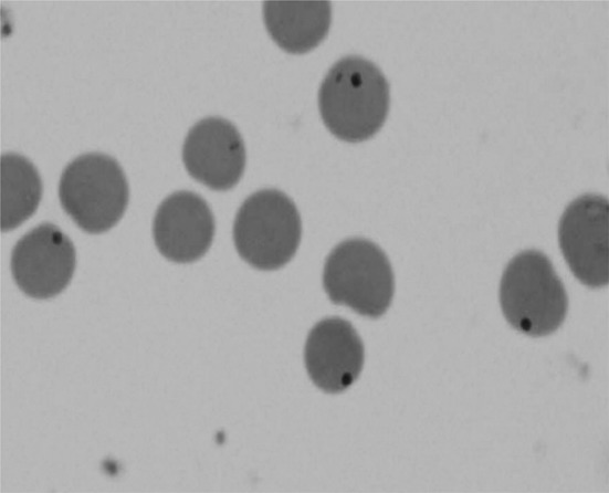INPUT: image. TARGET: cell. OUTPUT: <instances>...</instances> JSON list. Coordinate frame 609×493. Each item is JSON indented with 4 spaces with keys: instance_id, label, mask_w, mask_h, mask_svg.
Instances as JSON below:
<instances>
[{
    "instance_id": "obj_5",
    "label": "cell",
    "mask_w": 609,
    "mask_h": 493,
    "mask_svg": "<svg viewBox=\"0 0 609 493\" xmlns=\"http://www.w3.org/2000/svg\"><path fill=\"white\" fill-rule=\"evenodd\" d=\"M323 285L333 303L377 318L391 304L395 277L385 252L374 242L358 238L339 243L330 252Z\"/></svg>"
},
{
    "instance_id": "obj_4",
    "label": "cell",
    "mask_w": 609,
    "mask_h": 493,
    "mask_svg": "<svg viewBox=\"0 0 609 493\" xmlns=\"http://www.w3.org/2000/svg\"><path fill=\"white\" fill-rule=\"evenodd\" d=\"M128 196V183L119 164L99 153L72 160L59 182L63 210L88 233L113 228L126 210Z\"/></svg>"
},
{
    "instance_id": "obj_12",
    "label": "cell",
    "mask_w": 609,
    "mask_h": 493,
    "mask_svg": "<svg viewBox=\"0 0 609 493\" xmlns=\"http://www.w3.org/2000/svg\"><path fill=\"white\" fill-rule=\"evenodd\" d=\"M1 171V231H10L28 220L38 209L42 183L36 168L19 154H4Z\"/></svg>"
},
{
    "instance_id": "obj_8",
    "label": "cell",
    "mask_w": 609,
    "mask_h": 493,
    "mask_svg": "<svg viewBox=\"0 0 609 493\" xmlns=\"http://www.w3.org/2000/svg\"><path fill=\"white\" fill-rule=\"evenodd\" d=\"M182 161L189 175L210 189H231L241 179L245 167L242 137L224 118H203L185 139Z\"/></svg>"
},
{
    "instance_id": "obj_6",
    "label": "cell",
    "mask_w": 609,
    "mask_h": 493,
    "mask_svg": "<svg viewBox=\"0 0 609 493\" xmlns=\"http://www.w3.org/2000/svg\"><path fill=\"white\" fill-rule=\"evenodd\" d=\"M609 202L587 193L571 201L558 227L561 253L573 274L589 287L609 281Z\"/></svg>"
},
{
    "instance_id": "obj_7",
    "label": "cell",
    "mask_w": 609,
    "mask_h": 493,
    "mask_svg": "<svg viewBox=\"0 0 609 493\" xmlns=\"http://www.w3.org/2000/svg\"><path fill=\"white\" fill-rule=\"evenodd\" d=\"M75 269L72 241L56 225L42 223L24 234L11 256L13 279L30 297L45 300L61 293Z\"/></svg>"
},
{
    "instance_id": "obj_3",
    "label": "cell",
    "mask_w": 609,
    "mask_h": 493,
    "mask_svg": "<svg viewBox=\"0 0 609 493\" xmlns=\"http://www.w3.org/2000/svg\"><path fill=\"white\" fill-rule=\"evenodd\" d=\"M302 237L300 213L282 191L263 189L245 199L233 224V241L240 256L263 271L291 261Z\"/></svg>"
},
{
    "instance_id": "obj_1",
    "label": "cell",
    "mask_w": 609,
    "mask_h": 493,
    "mask_svg": "<svg viewBox=\"0 0 609 493\" xmlns=\"http://www.w3.org/2000/svg\"><path fill=\"white\" fill-rule=\"evenodd\" d=\"M390 106L386 76L371 61L349 55L327 72L318 92V107L328 130L337 138L358 143L384 125Z\"/></svg>"
},
{
    "instance_id": "obj_2",
    "label": "cell",
    "mask_w": 609,
    "mask_h": 493,
    "mask_svg": "<svg viewBox=\"0 0 609 493\" xmlns=\"http://www.w3.org/2000/svg\"><path fill=\"white\" fill-rule=\"evenodd\" d=\"M500 303L506 321L529 336H546L564 322L568 311L565 286L550 260L540 251L526 250L505 268Z\"/></svg>"
},
{
    "instance_id": "obj_11",
    "label": "cell",
    "mask_w": 609,
    "mask_h": 493,
    "mask_svg": "<svg viewBox=\"0 0 609 493\" xmlns=\"http://www.w3.org/2000/svg\"><path fill=\"white\" fill-rule=\"evenodd\" d=\"M263 20L273 41L285 52L303 54L327 35L332 22L328 1H265Z\"/></svg>"
},
{
    "instance_id": "obj_10",
    "label": "cell",
    "mask_w": 609,
    "mask_h": 493,
    "mask_svg": "<svg viewBox=\"0 0 609 493\" xmlns=\"http://www.w3.org/2000/svg\"><path fill=\"white\" fill-rule=\"evenodd\" d=\"M214 218L207 202L191 191H177L158 207L153 224L159 252L176 263H190L209 250Z\"/></svg>"
},
{
    "instance_id": "obj_9",
    "label": "cell",
    "mask_w": 609,
    "mask_h": 493,
    "mask_svg": "<svg viewBox=\"0 0 609 493\" xmlns=\"http://www.w3.org/2000/svg\"><path fill=\"white\" fill-rule=\"evenodd\" d=\"M304 359L312 381L323 391L338 394L360 375L364 344L353 325L338 317L318 322L308 334Z\"/></svg>"
}]
</instances>
